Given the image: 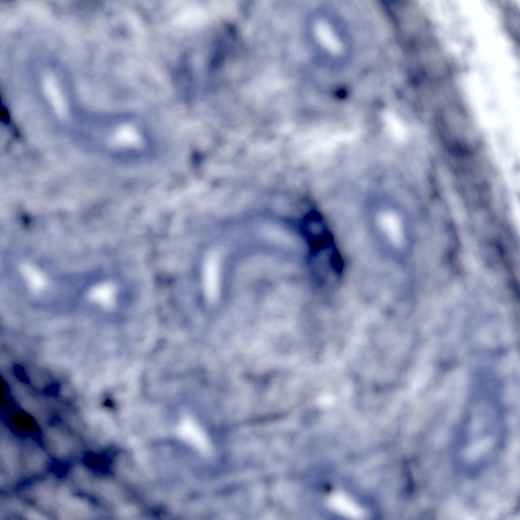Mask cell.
I'll return each mask as SVG.
<instances>
[{
	"label": "cell",
	"mask_w": 520,
	"mask_h": 520,
	"mask_svg": "<svg viewBox=\"0 0 520 520\" xmlns=\"http://www.w3.org/2000/svg\"><path fill=\"white\" fill-rule=\"evenodd\" d=\"M507 425L495 410L470 412L459 426L453 449L458 471L468 477L485 472L498 460L505 446Z\"/></svg>",
	"instance_id": "6da1fadb"
},
{
	"label": "cell",
	"mask_w": 520,
	"mask_h": 520,
	"mask_svg": "<svg viewBox=\"0 0 520 520\" xmlns=\"http://www.w3.org/2000/svg\"><path fill=\"white\" fill-rule=\"evenodd\" d=\"M314 20L313 38L319 60L328 68L343 66L353 49L352 36L345 22L327 9L319 11Z\"/></svg>",
	"instance_id": "7a4b0ae2"
},
{
	"label": "cell",
	"mask_w": 520,
	"mask_h": 520,
	"mask_svg": "<svg viewBox=\"0 0 520 520\" xmlns=\"http://www.w3.org/2000/svg\"><path fill=\"white\" fill-rule=\"evenodd\" d=\"M205 283L207 292L209 296L214 297L218 295L219 285V266L218 259L215 256L211 257L206 265Z\"/></svg>",
	"instance_id": "3957f363"
},
{
	"label": "cell",
	"mask_w": 520,
	"mask_h": 520,
	"mask_svg": "<svg viewBox=\"0 0 520 520\" xmlns=\"http://www.w3.org/2000/svg\"><path fill=\"white\" fill-rule=\"evenodd\" d=\"M179 432L181 436L194 447L199 449L203 446L202 435L194 424L189 421L182 423L179 427Z\"/></svg>",
	"instance_id": "277c9868"
}]
</instances>
